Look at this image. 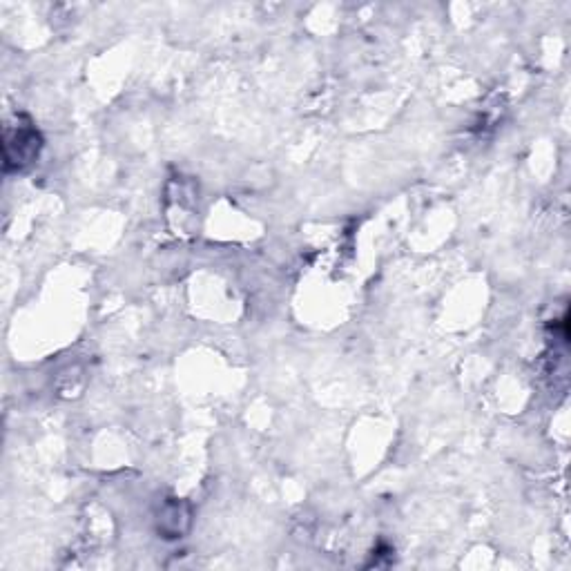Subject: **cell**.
I'll return each mask as SVG.
<instances>
[{"label": "cell", "instance_id": "7a4b0ae2", "mask_svg": "<svg viewBox=\"0 0 571 571\" xmlns=\"http://www.w3.org/2000/svg\"><path fill=\"white\" fill-rule=\"evenodd\" d=\"M190 527V507L181 500H168L159 514V531L163 538H181Z\"/></svg>", "mask_w": 571, "mask_h": 571}, {"label": "cell", "instance_id": "6da1fadb", "mask_svg": "<svg viewBox=\"0 0 571 571\" xmlns=\"http://www.w3.org/2000/svg\"><path fill=\"white\" fill-rule=\"evenodd\" d=\"M43 139L38 130L29 123L25 116H18L14 125H7L5 128V168L7 170H23L29 163L36 161L38 152H41Z\"/></svg>", "mask_w": 571, "mask_h": 571}]
</instances>
